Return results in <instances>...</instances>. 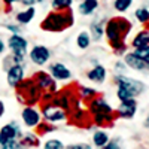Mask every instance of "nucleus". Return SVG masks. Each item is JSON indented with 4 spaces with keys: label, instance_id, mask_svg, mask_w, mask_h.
<instances>
[{
    "label": "nucleus",
    "instance_id": "obj_16",
    "mask_svg": "<svg viewBox=\"0 0 149 149\" xmlns=\"http://www.w3.org/2000/svg\"><path fill=\"white\" fill-rule=\"evenodd\" d=\"M133 46L136 49L149 46V30H143V31H139L136 34L133 39Z\"/></svg>",
    "mask_w": 149,
    "mask_h": 149
},
{
    "label": "nucleus",
    "instance_id": "obj_23",
    "mask_svg": "<svg viewBox=\"0 0 149 149\" xmlns=\"http://www.w3.org/2000/svg\"><path fill=\"white\" fill-rule=\"evenodd\" d=\"M90 31H91V36H93V39L94 40H100L102 39V36H103V29L100 24H97V22H93L91 24V27H90Z\"/></svg>",
    "mask_w": 149,
    "mask_h": 149
},
{
    "label": "nucleus",
    "instance_id": "obj_36",
    "mask_svg": "<svg viewBox=\"0 0 149 149\" xmlns=\"http://www.w3.org/2000/svg\"><path fill=\"white\" fill-rule=\"evenodd\" d=\"M70 149H91V146L85 143H78V145H73Z\"/></svg>",
    "mask_w": 149,
    "mask_h": 149
},
{
    "label": "nucleus",
    "instance_id": "obj_40",
    "mask_svg": "<svg viewBox=\"0 0 149 149\" xmlns=\"http://www.w3.org/2000/svg\"><path fill=\"white\" fill-rule=\"evenodd\" d=\"M145 125H146V127H149V116L146 118V122H145Z\"/></svg>",
    "mask_w": 149,
    "mask_h": 149
},
{
    "label": "nucleus",
    "instance_id": "obj_17",
    "mask_svg": "<svg viewBox=\"0 0 149 149\" xmlns=\"http://www.w3.org/2000/svg\"><path fill=\"white\" fill-rule=\"evenodd\" d=\"M88 79H91V81H95V82H104V79H106V69L103 67V66H95L91 72H88Z\"/></svg>",
    "mask_w": 149,
    "mask_h": 149
},
{
    "label": "nucleus",
    "instance_id": "obj_37",
    "mask_svg": "<svg viewBox=\"0 0 149 149\" xmlns=\"http://www.w3.org/2000/svg\"><path fill=\"white\" fill-rule=\"evenodd\" d=\"M43 0H22V3H26V5H29V6H33L34 3H42Z\"/></svg>",
    "mask_w": 149,
    "mask_h": 149
},
{
    "label": "nucleus",
    "instance_id": "obj_21",
    "mask_svg": "<svg viewBox=\"0 0 149 149\" xmlns=\"http://www.w3.org/2000/svg\"><path fill=\"white\" fill-rule=\"evenodd\" d=\"M76 43H78V46H79L81 49H86V48L90 46V43H91L90 34L86 33V31L79 33V34H78V39H76Z\"/></svg>",
    "mask_w": 149,
    "mask_h": 149
},
{
    "label": "nucleus",
    "instance_id": "obj_1",
    "mask_svg": "<svg viewBox=\"0 0 149 149\" xmlns=\"http://www.w3.org/2000/svg\"><path fill=\"white\" fill-rule=\"evenodd\" d=\"M130 30V22L124 18H112L109 19L106 26V36L110 42V45L113 46L118 52L124 51V33H127Z\"/></svg>",
    "mask_w": 149,
    "mask_h": 149
},
{
    "label": "nucleus",
    "instance_id": "obj_31",
    "mask_svg": "<svg viewBox=\"0 0 149 149\" xmlns=\"http://www.w3.org/2000/svg\"><path fill=\"white\" fill-rule=\"evenodd\" d=\"M116 95H118V98L121 102H125V100H130V98H134L128 91H125L124 88H118V93H116Z\"/></svg>",
    "mask_w": 149,
    "mask_h": 149
},
{
    "label": "nucleus",
    "instance_id": "obj_28",
    "mask_svg": "<svg viewBox=\"0 0 149 149\" xmlns=\"http://www.w3.org/2000/svg\"><path fill=\"white\" fill-rule=\"evenodd\" d=\"M45 149H64V145L58 139H51L45 143Z\"/></svg>",
    "mask_w": 149,
    "mask_h": 149
},
{
    "label": "nucleus",
    "instance_id": "obj_34",
    "mask_svg": "<svg viewBox=\"0 0 149 149\" xmlns=\"http://www.w3.org/2000/svg\"><path fill=\"white\" fill-rule=\"evenodd\" d=\"M39 131H40L42 134H45V133L52 131V127H51V125H48V124H39Z\"/></svg>",
    "mask_w": 149,
    "mask_h": 149
},
{
    "label": "nucleus",
    "instance_id": "obj_27",
    "mask_svg": "<svg viewBox=\"0 0 149 149\" xmlns=\"http://www.w3.org/2000/svg\"><path fill=\"white\" fill-rule=\"evenodd\" d=\"M73 3V0H52V8L57 10L61 9H69Z\"/></svg>",
    "mask_w": 149,
    "mask_h": 149
},
{
    "label": "nucleus",
    "instance_id": "obj_25",
    "mask_svg": "<svg viewBox=\"0 0 149 149\" xmlns=\"http://www.w3.org/2000/svg\"><path fill=\"white\" fill-rule=\"evenodd\" d=\"M131 3H133V0H115L113 6L118 12H125V10L130 9Z\"/></svg>",
    "mask_w": 149,
    "mask_h": 149
},
{
    "label": "nucleus",
    "instance_id": "obj_30",
    "mask_svg": "<svg viewBox=\"0 0 149 149\" xmlns=\"http://www.w3.org/2000/svg\"><path fill=\"white\" fill-rule=\"evenodd\" d=\"M2 149H21V142H18L17 139L10 140V142H6L3 145H0Z\"/></svg>",
    "mask_w": 149,
    "mask_h": 149
},
{
    "label": "nucleus",
    "instance_id": "obj_20",
    "mask_svg": "<svg viewBox=\"0 0 149 149\" xmlns=\"http://www.w3.org/2000/svg\"><path fill=\"white\" fill-rule=\"evenodd\" d=\"M93 142L95 146L102 148V146H106V143L109 142V136L104 133V131H95L94 136H93Z\"/></svg>",
    "mask_w": 149,
    "mask_h": 149
},
{
    "label": "nucleus",
    "instance_id": "obj_2",
    "mask_svg": "<svg viewBox=\"0 0 149 149\" xmlns=\"http://www.w3.org/2000/svg\"><path fill=\"white\" fill-rule=\"evenodd\" d=\"M73 24V15L72 12H51L42 22V29L46 31H60Z\"/></svg>",
    "mask_w": 149,
    "mask_h": 149
},
{
    "label": "nucleus",
    "instance_id": "obj_29",
    "mask_svg": "<svg viewBox=\"0 0 149 149\" xmlns=\"http://www.w3.org/2000/svg\"><path fill=\"white\" fill-rule=\"evenodd\" d=\"M21 143H24V145H31V146H39V139L36 137L34 134H26L24 136V140L21 142Z\"/></svg>",
    "mask_w": 149,
    "mask_h": 149
},
{
    "label": "nucleus",
    "instance_id": "obj_7",
    "mask_svg": "<svg viewBox=\"0 0 149 149\" xmlns=\"http://www.w3.org/2000/svg\"><path fill=\"white\" fill-rule=\"evenodd\" d=\"M49 57H51V52H49V49L43 45H36L30 51V60L37 66H43L45 63H48Z\"/></svg>",
    "mask_w": 149,
    "mask_h": 149
},
{
    "label": "nucleus",
    "instance_id": "obj_35",
    "mask_svg": "<svg viewBox=\"0 0 149 149\" xmlns=\"http://www.w3.org/2000/svg\"><path fill=\"white\" fill-rule=\"evenodd\" d=\"M6 29H8V30H10L14 34H19V31H21V30H19V27H18V26H14V24H8Z\"/></svg>",
    "mask_w": 149,
    "mask_h": 149
},
{
    "label": "nucleus",
    "instance_id": "obj_10",
    "mask_svg": "<svg viewBox=\"0 0 149 149\" xmlns=\"http://www.w3.org/2000/svg\"><path fill=\"white\" fill-rule=\"evenodd\" d=\"M8 84L10 86H17L21 81H24V69L21 64H14L8 69V74H6Z\"/></svg>",
    "mask_w": 149,
    "mask_h": 149
},
{
    "label": "nucleus",
    "instance_id": "obj_15",
    "mask_svg": "<svg viewBox=\"0 0 149 149\" xmlns=\"http://www.w3.org/2000/svg\"><path fill=\"white\" fill-rule=\"evenodd\" d=\"M90 110L94 115H97V113H112V107L103 100V98H94L90 104Z\"/></svg>",
    "mask_w": 149,
    "mask_h": 149
},
{
    "label": "nucleus",
    "instance_id": "obj_13",
    "mask_svg": "<svg viewBox=\"0 0 149 149\" xmlns=\"http://www.w3.org/2000/svg\"><path fill=\"white\" fill-rule=\"evenodd\" d=\"M72 73L70 70L61 63H54L51 64V78L52 79H57V81H67L70 79Z\"/></svg>",
    "mask_w": 149,
    "mask_h": 149
},
{
    "label": "nucleus",
    "instance_id": "obj_33",
    "mask_svg": "<svg viewBox=\"0 0 149 149\" xmlns=\"http://www.w3.org/2000/svg\"><path fill=\"white\" fill-rule=\"evenodd\" d=\"M106 149H122V146L116 140H112V142H107L106 143Z\"/></svg>",
    "mask_w": 149,
    "mask_h": 149
},
{
    "label": "nucleus",
    "instance_id": "obj_18",
    "mask_svg": "<svg viewBox=\"0 0 149 149\" xmlns=\"http://www.w3.org/2000/svg\"><path fill=\"white\" fill-rule=\"evenodd\" d=\"M97 8H98L97 0H84V2L79 5V12L82 15H91Z\"/></svg>",
    "mask_w": 149,
    "mask_h": 149
},
{
    "label": "nucleus",
    "instance_id": "obj_5",
    "mask_svg": "<svg viewBox=\"0 0 149 149\" xmlns=\"http://www.w3.org/2000/svg\"><path fill=\"white\" fill-rule=\"evenodd\" d=\"M8 46L10 48V51H12L14 55L24 57L26 52H27L29 42H27V39H24V37L19 36V34H12L8 39Z\"/></svg>",
    "mask_w": 149,
    "mask_h": 149
},
{
    "label": "nucleus",
    "instance_id": "obj_26",
    "mask_svg": "<svg viewBox=\"0 0 149 149\" xmlns=\"http://www.w3.org/2000/svg\"><path fill=\"white\" fill-rule=\"evenodd\" d=\"M134 54L137 55L142 61H145V63L149 66V46H145V48H139V49H136Z\"/></svg>",
    "mask_w": 149,
    "mask_h": 149
},
{
    "label": "nucleus",
    "instance_id": "obj_11",
    "mask_svg": "<svg viewBox=\"0 0 149 149\" xmlns=\"http://www.w3.org/2000/svg\"><path fill=\"white\" fill-rule=\"evenodd\" d=\"M21 116H22V121H24V124H26L27 127H37L40 124V115H39V112H37L34 107H31V106L24 107Z\"/></svg>",
    "mask_w": 149,
    "mask_h": 149
},
{
    "label": "nucleus",
    "instance_id": "obj_32",
    "mask_svg": "<svg viewBox=\"0 0 149 149\" xmlns=\"http://www.w3.org/2000/svg\"><path fill=\"white\" fill-rule=\"evenodd\" d=\"M81 95L84 98H93L95 95V90H93V88H82L81 90Z\"/></svg>",
    "mask_w": 149,
    "mask_h": 149
},
{
    "label": "nucleus",
    "instance_id": "obj_24",
    "mask_svg": "<svg viewBox=\"0 0 149 149\" xmlns=\"http://www.w3.org/2000/svg\"><path fill=\"white\" fill-rule=\"evenodd\" d=\"M134 17L137 18V21H140L142 24L148 22V21H149V9H146V8L137 9V10L134 12Z\"/></svg>",
    "mask_w": 149,
    "mask_h": 149
},
{
    "label": "nucleus",
    "instance_id": "obj_12",
    "mask_svg": "<svg viewBox=\"0 0 149 149\" xmlns=\"http://www.w3.org/2000/svg\"><path fill=\"white\" fill-rule=\"evenodd\" d=\"M136 109H137L136 100H134V98H130V100L121 102V104H119V107H118V113H119V116H121V118L130 119V118H133V116H134Z\"/></svg>",
    "mask_w": 149,
    "mask_h": 149
},
{
    "label": "nucleus",
    "instance_id": "obj_39",
    "mask_svg": "<svg viewBox=\"0 0 149 149\" xmlns=\"http://www.w3.org/2000/svg\"><path fill=\"white\" fill-rule=\"evenodd\" d=\"M3 2H5L6 5H12V3H15V2H18V0H3Z\"/></svg>",
    "mask_w": 149,
    "mask_h": 149
},
{
    "label": "nucleus",
    "instance_id": "obj_14",
    "mask_svg": "<svg viewBox=\"0 0 149 149\" xmlns=\"http://www.w3.org/2000/svg\"><path fill=\"white\" fill-rule=\"evenodd\" d=\"M124 64H127L131 69L139 70V72L140 70H148V64L145 63V61H142L134 52H130V54H127L125 57H124Z\"/></svg>",
    "mask_w": 149,
    "mask_h": 149
},
{
    "label": "nucleus",
    "instance_id": "obj_4",
    "mask_svg": "<svg viewBox=\"0 0 149 149\" xmlns=\"http://www.w3.org/2000/svg\"><path fill=\"white\" fill-rule=\"evenodd\" d=\"M116 84H118V88H124L125 91H128L133 97L142 94L143 90H145V85L140 81H136V79H131V78H125V76H118L116 78Z\"/></svg>",
    "mask_w": 149,
    "mask_h": 149
},
{
    "label": "nucleus",
    "instance_id": "obj_3",
    "mask_svg": "<svg viewBox=\"0 0 149 149\" xmlns=\"http://www.w3.org/2000/svg\"><path fill=\"white\" fill-rule=\"evenodd\" d=\"M17 97L21 103H27L29 106L36 103L37 98H39V88L36 86L34 81L33 79L21 81L17 85Z\"/></svg>",
    "mask_w": 149,
    "mask_h": 149
},
{
    "label": "nucleus",
    "instance_id": "obj_9",
    "mask_svg": "<svg viewBox=\"0 0 149 149\" xmlns=\"http://www.w3.org/2000/svg\"><path fill=\"white\" fill-rule=\"evenodd\" d=\"M34 84L36 86L39 90H46L49 93H52L55 91V82L54 79L51 78V74H48L45 72H39V73H36V76H34Z\"/></svg>",
    "mask_w": 149,
    "mask_h": 149
},
{
    "label": "nucleus",
    "instance_id": "obj_8",
    "mask_svg": "<svg viewBox=\"0 0 149 149\" xmlns=\"http://www.w3.org/2000/svg\"><path fill=\"white\" fill-rule=\"evenodd\" d=\"M17 136H21L19 127L17 125L15 122L6 124V125H3L2 128H0V145L17 139Z\"/></svg>",
    "mask_w": 149,
    "mask_h": 149
},
{
    "label": "nucleus",
    "instance_id": "obj_22",
    "mask_svg": "<svg viewBox=\"0 0 149 149\" xmlns=\"http://www.w3.org/2000/svg\"><path fill=\"white\" fill-rule=\"evenodd\" d=\"M94 121L98 125H104V124H110L113 121V116H112V113H97L94 115Z\"/></svg>",
    "mask_w": 149,
    "mask_h": 149
},
{
    "label": "nucleus",
    "instance_id": "obj_6",
    "mask_svg": "<svg viewBox=\"0 0 149 149\" xmlns=\"http://www.w3.org/2000/svg\"><path fill=\"white\" fill-rule=\"evenodd\" d=\"M43 116L48 122H60V121H64L67 115L58 106H55L52 103H48L43 106Z\"/></svg>",
    "mask_w": 149,
    "mask_h": 149
},
{
    "label": "nucleus",
    "instance_id": "obj_38",
    "mask_svg": "<svg viewBox=\"0 0 149 149\" xmlns=\"http://www.w3.org/2000/svg\"><path fill=\"white\" fill-rule=\"evenodd\" d=\"M5 49H6V45H5V42H3L2 39H0V54H3Z\"/></svg>",
    "mask_w": 149,
    "mask_h": 149
},
{
    "label": "nucleus",
    "instance_id": "obj_19",
    "mask_svg": "<svg viewBox=\"0 0 149 149\" xmlns=\"http://www.w3.org/2000/svg\"><path fill=\"white\" fill-rule=\"evenodd\" d=\"M34 15H36V9H34L33 6H30V8L26 9V10L18 12V14H17V21H18L19 24H29V22L34 18Z\"/></svg>",
    "mask_w": 149,
    "mask_h": 149
}]
</instances>
